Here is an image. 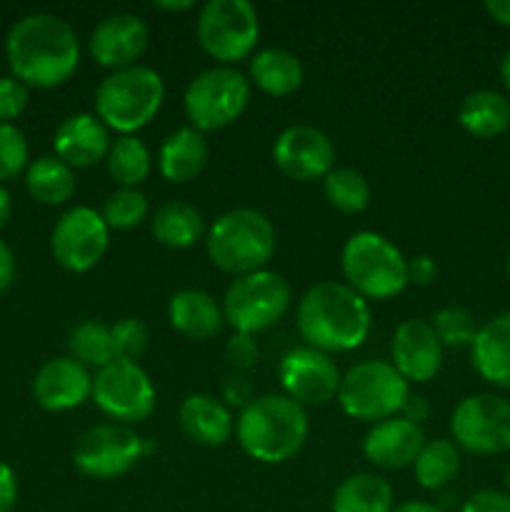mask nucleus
Listing matches in <instances>:
<instances>
[{
    "label": "nucleus",
    "instance_id": "f257e3e1",
    "mask_svg": "<svg viewBox=\"0 0 510 512\" xmlns=\"http://www.w3.org/2000/svg\"><path fill=\"white\" fill-rule=\"evenodd\" d=\"M5 58L10 75L28 88H58L78 70V33L60 15L28 13L10 25Z\"/></svg>",
    "mask_w": 510,
    "mask_h": 512
},
{
    "label": "nucleus",
    "instance_id": "f8f14e48",
    "mask_svg": "<svg viewBox=\"0 0 510 512\" xmlns=\"http://www.w3.org/2000/svg\"><path fill=\"white\" fill-rule=\"evenodd\" d=\"M450 440L473 455H503L510 450V400L498 393H473L450 415Z\"/></svg>",
    "mask_w": 510,
    "mask_h": 512
},
{
    "label": "nucleus",
    "instance_id": "6ab92c4d",
    "mask_svg": "<svg viewBox=\"0 0 510 512\" xmlns=\"http://www.w3.org/2000/svg\"><path fill=\"white\" fill-rule=\"evenodd\" d=\"M93 395V373L70 355L48 360L33 378V398L48 413H68L88 403Z\"/></svg>",
    "mask_w": 510,
    "mask_h": 512
},
{
    "label": "nucleus",
    "instance_id": "473e14b6",
    "mask_svg": "<svg viewBox=\"0 0 510 512\" xmlns=\"http://www.w3.org/2000/svg\"><path fill=\"white\" fill-rule=\"evenodd\" d=\"M68 350L70 358L83 363L88 370L105 368V365H110L115 360L110 325H105L103 320H80L78 325L70 328Z\"/></svg>",
    "mask_w": 510,
    "mask_h": 512
},
{
    "label": "nucleus",
    "instance_id": "2eb2a0df",
    "mask_svg": "<svg viewBox=\"0 0 510 512\" xmlns=\"http://www.w3.org/2000/svg\"><path fill=\"white\" fill-rule=\"evenodd\" d=\"M278 380L283 385V395H288L298 405L323 408V405L338 400L343 375L328 353L298 345L280 360Z\"/></svg>",
    "mask_w": 510,
    "mask_h": 512
},
{
    "label": "nucleus",
    "instance_id": "5fc2aeb1",
    "mask_svg": "<svg viewBox=\"0 0 510 512\" xmlns=\"http://www.w3.org/2000/svg\"><path fill=\"white\" fill-rule=\"evenodd\" d=\"M505 273H508V280H510V250H508V260H505Z\"/></svg>",
    "mask_w": 510,
    "mask_h": 512
},
{
    "label": "nucleus",
    "instance_id": "c756f323",
    "mask_svg": "<svg viewBox=\"0 0 510 512\" xmlns=\"http://www.w3.org/2000/svg\"><path fill=\"white\" fill-rule=\"evenodd\" d=\"M25 188L40 205H63L75 193V170L55 155H43L25 168Z\"/></svg>",
    "mask_w": 510,
    "mask_h": 512
},
{
    "label": "nucleus",
    "instance_id": "8fccbe9b",
    "mask_svg": "<svg viewBox=\"0 0 510 512\" xmlns=\"http://www.w3.org/2000/svg\"><path fill=\"white\" fill-rule=\"evenodd\" d=\"M10 215H13V198H10V193L5 185H0V230L8 225Z\"/></svg>",
    "mask_w": 510,
    "mask_h": 512
},
{
    "label": "nucleus",
    "instance_id": "f704fd0d",
    "mask_svg": "<svg viewBox=\"0 0 510 512\" xmlns=\"http://www.w3.org/2000/svg\"><path fill=\"white\" fill-rule=\"evenodd\" d=\"M148 198L138 188H118L105 198L103 220L110 230H133L148 218Z\"/></svg>",
    "mask_w": 510,
    "mask_h": 512
},
{
    "label": "nucleus",
    "instance_id": "39448f33",
    "mask_svg": "<svg viewBox=\"0 0 510 512\" xmlns=\"http://www.w3.org/2000/svg\"><path fill=\"white\" fill-rule=\"evenodd\" d=\"M165 100V83L150 65L113 70L95 88V115L118 135H135L158 115Z\"/></svg>",
    "mask_w": 510,
    "mask_h": 512
},
{
    "label": "nucleus",
    "instance_id": "37998d69",
    "mask_svg": "<svg viewBox=\"0 0 510 512\" xmlns=\"http://www.w3.org/2000/svg\"><path fill=\"white\" fill-rule=\"evenodd\" d=\"M18 500V478L8 463L0 460V512H10Z\"/></svg>",
    "mask_w": 510,
    "mask_h": 512
},
{
    "label": "nucleus",
    "instance_id": "7ed1b4c3",
    "mask_svg": "<svg viewBox=\"0 0 510 512\" xmlns=\"http://www.w3.org/2000/svg\"><path fill=\"white\" fill-rule=\"evenodd\" d=\"M310 433L308 410L283 393L255 395L235 418V438L250 460L263 465L288 463Z\"/></svg>",
    "mask_w": 510,
    "mask_h": 512
},
{
    "label": "nucleus",
    "instance_id": "9d476101",
    "mask_svg": "<svg viewBox=\"0 0 510 512\" xmlns=\"http://www.w3.org/2000/svg\"><path fill=\"white\" fill-rule=\"evenodd\" d=\"M195 35L218 65H235L250 58L258 45V10L248 0H208L195 20Z\"/></svg>",
    "mask_w": 510,
    "mask_h": 512
},
{
    "label": "nucleus",
    "instance_id": "a19ab883",
    "mask_svg": "<svg viewBox=\"0 0 510 512\" xmlns=\"http://www.w3.org/2000/svg\"><path fill=\"white\" fill-rule=\"evenodd\" d=\"M460 512H510V493L495 488L478 490L465 500Z\"/></svg>",
    "mask_w": 510,
    "mask_h": 512
},
{
    "label": "nucleus",
    "instance_id": "dca6fc26",
    "mask_svg": "<svg viewBox=\"0 0 510 512\" xmlns=\"http://www.w3.org/2000/svg\"><path fill=\"white\" fill-rule=\"evenodd\" d=\"M273 160L280 173L300 183L323 180L335 168V145L315 125H290L275 138Z\"/></svg>",
    "mask_w": 510,
    "mask_h": 512
},
{
    "label": "nucleus",
    "instance_id": "aec40b11",
    "mask_svg": "<svg viewBox=\"0 0 510 512\" xmlns=\"http://www.w3.org/2000/svg\"><path fill=\"white\" fill-rule=\"evenodd\" d=\"M423 445V428L395 415L370 425L363 438V455L380 470H403L415 463Z\"/></svg>",
    "mask_w": 510,
    "mask_h": 512
},
{
    "label": "nucleus",
    "instance_id": "20e7f679",
    "mask_svg": "<svg viewBox=\"0 0 510 512\" xmlns=\"http://www.w3.org/2000/svg\"><path fill=\"white\" fill-rule=\"evenodd\" d=\"M210 263L223 273L248 275L263 270L275 253V225L255 208H235L205 230Z\"/></svg>",
    "mask_w": 510,
    "mask_h": 512
},
{
    "label": "nucleus",
    "instance_id": "0eeeda50",
    "mask_svg": "<svg viewBox=\"0 0 510 512\" xmlns=\"http://www.w3.org/2000/svg\"><path fill=\"white\" fill-rule=\"evenodd\" d=\"M253 85L235 65H213L195 75L183 93V108L190 128L200 133L228 128L245 113Z\"/></svg>",
    "mask_w": 510,
    "mask_h": 512
},
{
    "label": "nucleus",
    "instance_id": "5701e85b",
    "mask_svg": "<svg viewBox=\"0 0 510 512\" xmlns=\"http://www.w3.org/2000/svg\"><path fill=\"white\" fill-rule=\"evenodd\" d=\"M470 360L485 383L510 390V310H503L480 325L470 345Z\"/></svg>",
    "mask_w": 510,
    "mask_h": 512
},
{
    "label": "nucleus",
    "instance_id": "423d86ee",
    "mask_svg": "<svg viewBox=\"0 0 510 512\" xmlns=\"http://www.w3.org/2000/svg\"><path fill=\"white\" fill-rule=\"evenodd\" d=\"M345 285L365 300H390L405 290L408 258L385 235L373 230L353 233L340 253Z\"/></svg>",
    "mask_w": 510,
    "mask_h": 512
},
{
    "label": "nucleus",
    "instance_id": "2f4dec72",
    "mask_svg": "<svg viewBox=\"0 0 510 512\" xmlns=\"http://www.w3.org/2000/svg\"><path fill=\"white\" fill-rule=\"evenodd\" d=\"M105 168L120 188H138L153 170V155L138 135H118L105 155Z\"/></svg>",
    "mask_w": 510,
    "mask_h": 512
},
{
    "label": "nucleus",
    "instance_id": "864d4df0",
    "mask_svg": "<svg viewBox=\"0 0 510 512\" xmlns=\"http://www.w3.org/2000/svg\"><path fill=\"white\" fill-rule=\"evenodd\" d=\"M505 488H508V493H510V465H508V470H505Z\"/></svg>",
    "mask_w": 510,
    "mask_h": 512
},
{
    "label": "nucleus",
    "instance_id": "4c0bfd02",
    "mask_svg": "<svg viewBox=\"0 0 510 512\" xmlns=\"http://www.w3.org/2000/svg\"><path fill=\"white\" fill-rule=\"evenodd\" d=\"M113 333V348L115 360H128V363H138L145 355L150 345L148 325L140 318H123L115 325H110Z\"/></svg>",
    "mask_w": 510,
    "mask_h": 512
},
{
    "label": "nucleus",
    "instance_id": "a18cd8bd",
    "mask_svg": "<svg viewBox=\"0 0 510 512\" xmlns=\"http://www.w3.org/2000/svg\"><path fill=\"white\" fill-rule=\"evenodd\" d=\"M428 415H430V403L418 393H410L408 398H405L403 408H400V418L410 420V423H415V425L425 423V420H428Z\"/></svg>",
    "mask_w": 510,
    "mask_h": 512
},
{
    "label": "nucleus",
    "instance_id": "7c9ffc66",
    "mask_svg": "<svg viewBox=\"0 0 510 512\" xmlns=\"http://www.w3.org/2000/svg\"><path fill=\"white\" fill-rule=\"evenodd\" d=\"M460 465H463V450L453 440H425L423 450H420L413 463V475L420 488L443 490L458 478Z\"/></svg>",
    "mask_w": 510,
    "mask_h": 512
},
{
    "label": "nucleus",
    "instance_id": "603ef678",
    "mask_svg": "<svg viewBox=\"0 0 510 512\" xmlns=\"http://www.w3.org/2000/svg\"><path fill=\"white\" fill-rule=\"evenodd\" d=\"M500 83H503L505 93L510 95V48L505 50L503 58H500Z\"/></svg>",
    "mask_w": 510,
    "mask_h": 512
},
{
    "label": "nucleus",
    "instance_id": "de8ad7c7",
    "mask_svg": "<svg viewBox=\"0 0 510 512\" xmlns=\"http://www.w3.org/2000/svg\"><path fill=\"white\" fill-rule=\"evenodd\" d=\"M485 13H488L495 23L510 28V0H488V3H485Z\"/></svg>",
    "mask_w": 510,
    "mask_h": 512
},
{
    "label": "nucleus",
    "instance_id": "e433bc0d",
    "mask_svg": "<svg viewBox=\"0 0 510 512\" xmlns=\"http://www.w3.org/2000/svg\"><path fill=\"white\" fill-rule=\"evenodd\" d=\"M30 148L25 133L13 123H0V185L28 168Z\"/></svg>",
    "mask_w": 510,
    "mask_h": 512
},
{
    "label": "nucleus",
    "instance_id": "393cba45",
    "mask_svg": "<svg viewBox=\"0 0 510 512\" xmlns=\"http://www.w3.org/2000/svg\"><path fill=\"white\" fill-rule=\"evenodd\" d=\"M208 138L200 130L185 128L173 130L163 140L158 150V168L160 175L170 183H190L200 175V170L208 163Z\"/></svg>",
    "mask_w": 510,
    "mask_h": 512
},
{
    "label": "nucleus",
    "instance_id": "f3484780",
    "mask_svg": "<svg viewBox=\"0 0 510 512\" xmlns=\"http://www.w3.org/2000/svg\"><path fill=\"white\" fill-rule=\"evenodd\" d=\"M150 43V28L140 15L113 13L98 20L88 40V50L98 65L113 70L138 65Z\"/></svg>",
    "mask_w": 510,
    "mask_h": 512
},
{
    "label": "nucleus",
    "instance_id": "c85d7f7f",
    "mask_svg": "<svg viewBox=\"0 0 510 512\" xmlns=\"http://www.w3.org/2000/svg\"><path fill=\"white\" fill-rule=\"evenodd\" d=\"M395 493L385 478L375 473H355L340 480L330 510L333 512H393Z\"/></svg>",
    "mask_w": 510,
    "mask_h": 512
},
{
    "label": "nucleus",
    "instance_id": "1a4fd4ad",
    "mask_svg": "<svg viewBox=\"0 0 510 512\" xmlns=\"http://www.w3.org/2000/svg\"><path fill=\"white\" fill-rule=\"evenodd\" d=\"M290 300L293 290L288 280L275 270L263 268L235 278L225 290L220 305H223L225 325H230L233 333L258 335L283 320Z\"/></svg>",
    "mask_w": 510,
    "mask_h": 512
},
{
    "label": "nucleus",
    "instance_id": "3c124183",
    "mask_svg": "<svg viewBox=\"0 0 510 512\" xmlns=\"http://www.w3.org/2000/svg\"><path fill=\"white\" fill-rule=\"evenodd\" d=\"M155 8L165 10V13H183V10L195 8L193 0H155Z\"/></svg>",
    "mask_w": 510,
    "mask_h": 512
},
{
    "label": "nucleus",
    "instance_id": "a878e982",
    "mask_svg": "<svg viewBox=\"0 0 510 512\" xmlns=\"http://www.w3.org/2000/svg\"><path fill=\"white\" fill-rule=\"evenodd\" d=\"M248 73L250 85L263 90L265 95H273V98L293 95L305 78L300 58L285 48H263L250 55Z\"/></svg>",
    "mask_w": 510,
    "mask_h": 512
},
{
    "label": "nucleus",
    "instance_id": "72a5a7b5",
    "mask_svg": "<svg viewBox=\"0 0 510 512\" xmlns=\"http://www.w3.org/2000/svg\"><path fill=\"white\" fill-rule=\"evenodd\" d=\"M325 200L345 215L363 213L370 205V183L360 170L333 168L323 178Z\"/></svg>",
    "mask_w": 510,
    "mask_h": 512
},
{
    "label": "nucleus",
    "instance_id": "ddd939ff",
    "mask_svg": "<svg viewBox=\"0 0 510 512\" xmlns=\"http://www.w3.org/2000/svg\"><path fill=\"white\" fill-rule=\"evenodd\" d=\"M148 453L143 438L130 425L98 423L80 435L73 450L78 473L93 480H115L130 473Z\"/></svg>",
    "mask_w": 510,
    "mask_h": 512
},
{
    "label": "nucleus",
    "instance_id": "6e6d98bb",
    "mask_svg": "<svg viewBox=\"0 0 510 512\" xmlns=\"http://www.w3.org/2000/svg\"><path fill=\"white\" fill-rule=\"evenodd\" d=\"M508 135H510V128H508Z\"/></svg>",
    "mask_w": 510,
    "mask_h": 512
},
{
    "label": "nucleus",
    "instance_id": "b1692460",
    "mask_svg": "<svg viewBox=\"0 0 510 512\" xmlns=\"http://www.w3.org/2000/svg\"><path fill=\"white\" fill-rule=\"evenodd\" d=\"M168 320L175 333L188 340H210L223 330V305L210 293L198 288H185L170 298Z\"/></svg>",
    "mask_w": 510,
    "mask_h": 512
},
{
    "label": "nucleus",
    "instance_id": "09e8293b",
    "mask_svg": "<svg viewBox=\"0 0 510 512\" xmlns=\"http://www.w3.org/2000/svg\"><path fill=\"white\" fill-rule=\"evenodd\" d=\"M393 512H443V508L433 503H423V500H408V503L395 505Z\"/></svg>",
    "mask_w": 510,
    "mask_h": 512
},
{
    "label": "nucleus",
    "instance_id": "79ce46f5",
    "mask_svg": "<svg viewBox=\"0 0 510 512\" xmlns=\"http://www.w3.org/2000/svg\"><path fill=\"white\" fill-rule=\"evenodd\" d=\"M253 398H255L253 383H250L248 375L233 373L228 380H225V385H223L225 405H238V408L243 410Z\"/></svg>",
    "mask_w": 510,
    "mask_h": 512
},
{
    "label": "nucleus",
    "instance_id": "a211bd4d",
    "mask_svg": "<svg viewBox=\"0 0 510 512\" xmlns=\"http://www.w3.org/2000/svg\"><path fill=\"white\" fill-rule=\"evenodd\" d=\"M443 350L428 320L410 318L390 338V363L408 383H430L443 368Z\"/></svg>",
    "mask_w": 510,
    "mask_h": 512
},
{
    "label": "nucleus",
    "instance_id": "9b49d317",
    "mask_svg": "<svg viewBox=\"0 0 510 512\" xmlns=\"http://www.w3.org/2000/svg\"><path fill=\"white\" fill-rule=\"evenodd\" d=\"M95 408L110 418V423L130 425L143 423L155 410V385L138 363L113 360L105 368L95 370L93 395Z\"/></svg>",
    "mask_w": 510,
    "mask_h": 512
},
{
    "label": "nucleus",
    "instance_id": "4468645a",
    "mask_svg": "<svg viewBox=\"0 0 510 512\" xmlns=\"http://www.w3.org/2000/svg\"><path fill=\"white\" fill-rule=\"evenodd\" d=\"M110 245V228L100 210L75 205L65 210L50 233V250L60 268L70 273H88L105 258Z\"/></svg>",
    "mask_w": 510,
    "mask_h": 512
},
{
    "label": "nucleus",
    "instance_id": "bb28decb",
    "mask_svg": "<svg viewBox=\"0 0 510 512\" xmlns=\"http://www.w3.org/2000/svg\"><path fill=\"white\" fill-rule=\"evenodd\" d=\"M458 123L468 135L480 140L498 138L510 128V100L498 90L480 88L463 98L458 108Z\"/></svg>",
    "mask_w": 510,
    "mask_h": 512
},
{
    "label": "nucleus",
    "instance_id": "f03ea898",
    "mask_svg": "<svg viewBox=\"0 0 510 512\" xmlns=\"http://www.w3.org/2000/svg\"><path fill=\"white\" fill-rule=\"evenodd\" d=\"M300 338L320 353H350L368 340L373 313L350 285L323 280L305 290L295 310Z\"/></svg>",
    "mask_w": 510,
    "mask_h": 512
},
{
    "label": "nucleus",
    "instance_id": "6e6552de",
    "mask_svg": "<svg viewBox=\"0 0 510 512\" xmlns=\"http://www.w3.org/2000/svg\"><path fill=\"white\" fill-rule=\"evenodd\" d=\"M408 395L410 383L390 360H363L340 380L338 403L348 418L375 425L400 415Z\"/></svg>",
    "mask_w": 510,
    "mask_h": 512
},
{
    "label": "nucleus",
    "instance_id": "c03bdc74",
    "mask_svg": "<svg viewBox=\"0 0 510 512\" xmlns=\"http://www.w3.org/2000/svg\"><path fill=\"white\" fill-rule=\"evenodd\" d=\"M438 275V265L430 255H418V258L408 260V280L415 285H428L433 283Z\"/></svg>",
    "mask_w": 510,
    "mask_h": 512
},
{
    "label": "nucleus",
    "instance_id": "58836bf2",
    "mask_svg": "<svg viewBox=\"0 0 510 512\" xmlns=\"http://www.w3.org/2000/svg\"><path fill=\"white\" fill-rule=\"evenodd\" d=\"M30 100V88L15 80L13 75L0 78V123H13L25 113Z\"/></svg>",
    "mask_w": 510,
    "mask_h": 512
},
{
    "label": "nucleus",
    "instance_id": "cd10ccee",
    "mask_svg": "<svg viewBox=\"0 0 510 512\" xmlns=\"http://www.w3.org/2000/svg\"><path fill=\"white\" fill-rule=\"evenodd\" d=\"M150 230L165 248L185 250L203 240L205 220L195 205L185 203V200H168L153 213Z\"/></svg>",
    "mask_w": 510,
    "mask_h": 512
},
{
    "label": "nucleus",
    "instance_id": "412c9836",
    "mask_svg": "<svg viewBox=\"0 0 510 512\" xmlns=\"http://www.w3.org/2000/svg\"><path fill=\"white\" fill-rule=\"evenodd\" d=\"M110 143H113L110 130L100 123L95 113L68 115L53 135L55 158H60L73 170L93 168L95 163L105 160Z\"/></svg>",
    "mask_w": 510,
    "mask_h": 512
},
{
    "label": "nucleus",
    "instance_id": "c9c22d12",
    "mask_svg": "<svg viewBox=\"0 0 510 512\" xmlns=\"http://www.w3.org/2000/svg\"><path fill=\"white\" fill-rule=\"evenodd\" d=\"M430 325H433L443 348H470L480 328L473 313L460 308V305H445V308L435 310Z\"/></svg>",
    "mask_w": 510,
    "mask_h": 512
},
{
    "label": "nucleus",
    "instance_id": "ea45409f",
    "mask_svg": "<svg viewBox=\"0 0 510 512\" xmlns=\"http://www.w3.org/2000/svg\"><path fill=\"white\" fill-rule=\"evenodd\" d=\"M225 358H228L230 368L233 373H248V370L255 368L260 358V348L255 335H243V333H233L225 343Z\"/></svg>",
    "mask_w": 510,
    "mask_h": 512
},
{
    "label": "nucleus",
    "instance_id": "49530a36",
    "mask_svg": "<svg viewBox=\"0 0 510 512\" xmlns=\"http://www.w3.org/2000/svg\"><path fill=\"white\" fill-rule=\"evenodd\" d=\"M15 280V255L13 250L5 245V240H0V295L13 285Z\"/></svg>",
    "mask_w": 510,
    "mask_h": 512
},
{
    "label": "nucleus",
    "instance_id": "4be33fe9",
    "mask_svg": "<svg viewBox=\"0 0 510 512\" xmlns=\"http://www.w3.org/2000/svg\"><path fill=\"white\" fill-rule=\"evenodd\" d=\"M178 425L195 445L220 448L235 433V418L223 400L208 393H193L180 403Z\"/></svg>",
    "mask_w": 510,
    "mask_h": 512
}]
</instances>
